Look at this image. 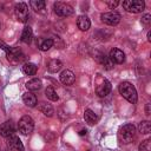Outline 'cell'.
<instances>
[{
    "label": "cell",
    "instance_id": "1",
    "mask_svg": "<svg viewBox=\"0 0 151 151\" xmlns=\"http://www.w3.org/2000/svg\"><path fill=\"white\" fill-rule=\"evenodd\" d=\"M118 90H119V93H120L127 101H130V103H132V104H136V103H137V99H138V97H137V91H136L134 86H133L131 83H129V81H123V83H120Z\"/></svg>",
    "mask_w": 151,
    "mask_h": 151
},
{
    "label": "cell",
    "instance_id": "2",
    "mask_svg": "<svg viewBox=\"0 0 151 151\" xmlns=\"http://www.w3.org/2000/svg\"><path fill=\"white\" fill-rule=\"evenodd\" d=\"M136 137V127L132 124H125L119 129V138L123 143L129 144Z\"/></svg>",
    "mask_w": 151,
    "mask_h": 151
},
{
    "label": "cell",
    "instance_id": "3",
    "mask_svg": "<svg viewBox=\"0 0 151 151\" xmlns=\"http://www.w3.org/2000/svg\"><path fill=\"white\" fill-rule=\"evenodd\" d=\"M18 129L19 132L24 136H27L29 133H32L33 129H34V122L29 116H22L18 123Z\"/></svg>",
    "mask_w": 151,
    "mask_h": 151
},
{
    "label": "cell",
    "instance_id": "4",
    "mask_svg": "<svg viewBox=\"0 0 151 151\" xmlns=\"http://www.w3.org/2000/svg\"><path fill=\"white\" fill-rule=\"evenodd\" d=\"M123 7L130 13H140L145 8V2L143 0H125Z\"/></svg>",
    "mask_w": 151,
    "mask_h": 151
},
{
    "label": "cell",
    "instance_id": "5",
    "mask_svg": "<svg viewBox=\"0 0 151 151\" xmlns=\"http://www.w3.org/2000/svg\"><path fill=\"white\" fill-rule=\"evenodd\" d=\"M53 9H54V13L59 17H70L73 14L74 9L68 5V4H65V2H54L53 5Z\"/></svg>",
    "mask_w": 151,
    "mask_h": 151
},
{
    "label": "cell",
    "instance_id": "6",
    "mask_svg": "<svg viewBox=\"0 0 151 151\" xmlns=\"http://www.w3.org/2000/svg\"><path fill=\"white\" fill-rule=\"evenodd\" d=\"M14 13H15V17L17 19L20 21V22H26L28 20V7L25 2H19L14 6Z\"/></svg>",
    "mask_w": 151,
    "mask_h": 151
},
{
    "label": "cell",
    "instance_id": "7",
    "mask_svg": "<svg viewBox=\"0 0 151 151\" xmlns=\"http://www.w3.org/2000/svg\"><path fill=\"white\" fill-rule=\"evenodd\" d=\"M100 19L104 24L106 25H110V26H116L119 24L120 21V14L116 13V12H106V13H103L100 15Z\"/></svg>",
    "mask_w": 151,
    "mask_h": 151
},
{
    "label": "cell",
    "instance_id": "8",
    "mask_svg": "<svg viewBox=\"0 0 151 151\" xmlns=\"http://www.w3.org/2000/svg\"><path fill=\"white\" fill-rule=\"evenodd\" d=\"M14 131H15V126L12 120H6L0 125V136H2L5 138L12 136L14 133Z\"/></svg>",
    "mask_w": 151,
    "mask_h": 151
},
{
    "label": "cell",
    "instance_id": "9",
    "mask_svg": "<svg viewBox=\"0 0 151 151\" xmlns=\"http://www.w3.org/2000/svg\"><path fill=\"white\" fill-rule=\"evenodd\" d=\"M7 145L9 146V149L15 150V151H24L25 150V147H24L21 140L19 139V137H17L14 134L7 137Z\"/></svg>",
    "mask_w": 151,
    "mask_h": 151
},
{
    "label": "cell",
    "instance_id": "10",
    "mask_svg": "<svg viewBox=\"0 0 151 151\" xmlns=\"http://www.w3.org/2000/svg\"><path fill=\"white\" fill-rule=\"evenodd\" d=\"M109 58L111 59L112 63H116V64H123L124 60H125V54L122 50L119 48H112L110 51V55Z\"/></svg>",
    "mask_w": 151,
    "mask_h": 151
},
{
    "label": "cell",
    "instance_id": "11",
    "mask_svg": "<svg viewBox=\"0 0 151 151\" xmlns=\"http://www.w3.org/2000/svg\"><path fill=\"white\" fill-rule=\"evenodd\" d=\"M96 92L99 97H106L111 92V83L106 79H103V81L97 86Z\"/></svg>",
    "mask_w": 151,
    "mask_h": 151
},
{
    "label": "cell",
    "instance_id": "12",
    "mask_svg": "<svg viewBox=\"0 0 151 151\" xmlns=\"http://www.w3.org/2000/svg\"><path fill=\"white\" fill-rule=\"evenodd\" d=\"M60 81L64 84V85H72L74 81H76V76L72 71L70 70H65L61 72L60 74Z\"/></svg>",
    "mask_w": 151,
    "mask_h": 151
},
{
    "label": "cell",
    "instance_id": "13",
    "mask_svg": "<svg viewBox=\"0 0 151 151\" xmlns=\"http://www.w3.org/2000/svg\"><path fill=\"white\" fill-rule=\"evenodd\" d=\"M77 26L80 31H87L91 27V21L86 15H79L77 19Z\"/></svg>",
    "mask_w": 151,
    "mask_h": 151
},
{
    "label": "cell",
    "instance_id": "14",
    "mask_svg": "<svg viewBox=\"0 0 151 151\" xmlns=\"http://www.w3.org/2000/svg\"><path fill=\"white\" fill-rule=\"evenodd\" d=\"M96 58H97V60L101 64V66H103L105 70H111V68L113 67V63H112L111 59H110L109 57H106L105 54H103V53H98Z\"/></svg>",
    "mask_w": 151,
    "mask_h": 151
},
{
    "label": "cell",
    "instance_id": "15",
    "mask_svg": "<svg viewBox=\"0 0 151 151\" xmlns=\"http://www.w3.org/2000/svg\"><path fill=\"white\" fill-rule=\"evenodd\" d=\"M22 100H24V103H25L27 106H29V107H34V106L37 105V103H38L35 94H33V93L29 92V91L26 92V93H24Z\"/></svg>",
    "mask_w": 151,
    "mask_h": 151
},
{
    "label": "cell",
    "instance_id": "16",
    "mask_svg": "<svg viewBox=\"0 0 151 151\" xmlns=\"http://www.w3.org/2000/svg\"><path fill=\"white\" fill-rule=\"evenodd\" d=\"M84 119H85V122H86L88 125H94V124L97 123V120H98V117H97V114H96L92 110L87 109V110H85V112H84Z\"/></svg>",
    "mask_w": 151,
    "mask_h": 151
},
{
    "label": "cell",
    "instance_id": "17",
    "mask_svg": "<svg viewBox=\"0 0 151 151\" xmlns=\"http://www.w3.org/2000/svg\"><path fill=\"white\" fill-rule=\"evenodd\" d=\"M26 87H27V90H28L29 92H32V91H38V90L41 88V81H40V79H38V78H33V79H31V80H28V81L26 83Z\"/></svg>",
    "mask_w": 151,
    "mask_h": 151
},
{
    "label": "cell",
    "instance_id": "18",
    "mask_svg": "<svg viewBox=\"0 0 151 151\" xmlns=\"http://www.w3.org/2000/svg\"><path fill=\"white\" fill-rule=\"evenodd\" d=\"M32 37H33V32H32V28L29 26H26L24 29H22V33H21V41L25 42V44H29L31 40H32Z\"/></svg>",
    "mask_w": 151,
    "mask_h": 151
},
{
    "label": "cell",
    "instance_id": "19",
    "mask_svg": "<svg viewBox=\"0 0 151 151\" xmlns=\"http://www.w3.org/2000/svg\"><path fill=\"white\" fill-rule=\"evenodd\" d=\"M29 5H31V7H32L35 12L44 13V9H45V6H46V2H45L44 0H31V1H29Z\"/></svg>",
    "mask_w": 151,
    "mask_h": 151
},
{
    "label": "cell",
    "instance_id": "20",
    "mask_svg": "<svg viewBox=\"0 0 151 151\" xmlns=\"http://www.w3.org/2000/svg\"><path fill=\"white\" fill-rule=\"evenodd\" d=\"M22 72L27 76H34L37 73V66L33 63H25L22 65Z\"/></svg>",
    "mask_w": 151,
    "mask_h": 151
},
{
    "label": "cell",
    "instance_id": "21",
    "mask_svg": "<svg viewBox=\"0 0 151 151\" xmlns=\"http://www.w3.org/2000/svg\"><path fill=\"white\" fill-rule=\"evenodd\" d=\"M39 110L46 116V117H52L53 113H54V110L52 107L51 104H47V103H41L39 105Z\"/></svg>",
    "mask_w": 151,
    "mask_h": 151
},
{
    "label": "cell",
    "instance_id": "22",
    "mask_svg": "<svg viewBox=\"0 0 151 151\" xmlns=\"http://www.w3.org/2000/svg\"><path fill=\"white\" fill-rule=\"evenodd\" d=\"M61 66H63V64H61V61L60 60H57V59H53V60H51L48 64H47V68H48V71L50 72H58L60 68H61Z\"/></svg>",
    "mask_w": 151,
    "mask_h": 151
},
{
    "label": "cell",
    "instance_id": "23",
    "mask_svg": "<svg viewBox=\"0 0 151 151\" xmlns=\"http://www.w3.org/2000/svg\"><path fill=\"white\" fill-rule=\"evenodd\" d=\"M138 130L143 134H147L151 131V123L149 120H143L138 124Z\"/></svg>",
    "mask_w": 151,
    "mask_h": 151
},
{
    "label": "cell",
    "instance_id": "24",
    "mask_svg": "<svg viewBox=\"0 0 151 151\" xmlns=\"http://www.w3.org/2000/svg\"><path fill=\"white\" fill-rule=\"evenodd\" d=\"M45 96L47 97V99H50V100H52V101H57V100L59 99L57 92H55L54 88L51 87V86H48V87L45 90Z\"/></svg>",
    "mask_w": 151,
    "mask_h": 151
},
{
    "label": "cell",
    "instance_id": "25",
    "mask_svg": "<svg viewBox=\"0 0 151 151\" xmlns=\"http://www.w3.org/2000/svg\"><path fill=\"white\" fill-rule=\"evenodd\" d=\"M53 46V39H45V40H42L40 44H39V48L41 50V51H48L51 47Z\"/></svg>",
    "mask_w": 151,
    "mask_h": 151
},
{
    "label": "cell",
    "instance_id": "26",
    "mask_svg": "<svg viewBox=\"0 0 151 151\" xmlns=\"http://www.w3.org/2000/svg\"><path fill=\"white\" fill-rule=\"evenodd\" d=\"M150 150H151V140L145 139L144 142H142V144L139 145V151H150Z\"/></svg>",
    "mask_w": 151,
    "mask_h": 151
},
{
    "label": "cell",
    "instance_id": "27",
    "mask_svg": "<svg viewBox=\"0 0 151 151\" xmlns=\"http://www.w3.org/2000/svg\"><path fill=\"white\" fill-rule=\"evenodd\" d=\"M142 24L144 25V26H149L150 25V22H151V15L150 14H145L143 18H142Z\"/></svg>",
    "mask_w": 151,
    "mask_h": 151
},
{
    "label": "cell",
    "instance_id": "28",
    "mask_svg": "<svg viewBox=\"0 0 151 151\" xmlns=\"http://www.w3.org/2000/svg\"><path fill=\"white\" fill-rule=\"evenodd\" d=\"M106 5H107L111 9H113V8H116V7L119 5V1H118V0H114V1H106Z\"/></svg>",
    "mask_w": 151,
    "mask_h": 151
},
{
    "label": "cell",
    "instance_id": "29",
    "mask_svg": "<svg viewBox=\"0 0 151 151\" xmlns=\"http://www.w3.org/2000/svg\"><path fill=\"white\" fill-rule=\"evenodd\" d=\"M0 47H1V48H2L7 54L11 52V47H8V46H7L5 42H2V41H0Z\"/></svg>",
    "mask_w": 151,
    "mask_h": 151
},
{
    "label": "cell",
    "instance_id": "30",
    "mask_svg": "<svg viewBox=\"0 0 151 151\" xmlns=\"http://www.w3.org/2000/svg\"><path fill=\"white\" fill-rule=\"evenodd\" d=\"M145 114L146 116H150L151 114V104H149V103L145 105Z\"/></svg>",
    "mask_w": 151,
    "mask_h": 151
},
{
    "label": "cell",
    "instance_id": "31",
    "mask_svg": "<svg viewBox=\"0 0 151 151\" xmlns=\"http://www.w3.org/2000/svg\"><path fill=\"white\" fill-rule=\"evenodd\" d=\"M79 134H80V136H84V134H86V130H81V131L79 132Z\"/></svg>",
    "mask_w": 151,
    "mask_h": 151
},
{
    "label": "cell",
    "instance_id": "32",
    "mask_svg": "<svg viewBox=\"0 0 151 151\" xmlns=\"http://www.w3.org/2000/svg\"><path fill=\"white\" fill-rule=\"evenodd\" d=\"M151 32H147V41H151Z\"/></svg>",
    "mask_w": 151,
    "mask_h": 151
}]
</instances>
